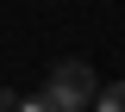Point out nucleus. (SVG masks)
<instances>
[{
    "label": "nucleus",
    "instance_id": "1",
    "mask_svg": "<svg viewBox=\"0 0 125 112\" xmlns=\"http://www.w3.org/2000/svg\"><path fill=\"white\" fill-rule=\"evenodd\" d=\"M44 94H50V106H56V112H94L100 81H94L88 62H56V69H50V81H44Z\"/></svg>",
    "mask_w": 125,
    "mask_h": 112
},
{
    "label": "nucleus",
    "instance_id": "2",
    "mask_svg": "<svg viewBox=\"0 0 125 112\" xmlns=\"http://www.w3.org/2000/svg\"><path fill=\"white\" fill-rule=\"evenodd\" d=\"M94 112H125V81H113V87H100V100H94Z\"/></svg>",
    "mask_w": 125,
    "mask_h": 112
},
{
    "label": "nucleus",
    "instance_id": "3",
    "mask_svg": "<svg viewBox=\"0 0 125 112\" xmlns=\"http://www.w3.org/2000/svg\"><path fill=\"white\" fill-rule=\"evenodd\" d=\"M19 112H56V106H50V94H19Z\"/></svg>",
    "mask_w": 125,
    "mask_h": 112
},
{
    "label": "nucleus",
    "instance_id": "4",
    "mask_svg": "<svg viewBox=\"0 0 125 112\" xmlns=\"http://www.w3.org/2000/svg\"><path fill=\"white\" fill-rule=\"evenodd\" d=\"M0 112H19V94H13V87H0Z\"/></svg>",
    "mask_w": 125,
    "mask_h": 112
}]
</instances>
